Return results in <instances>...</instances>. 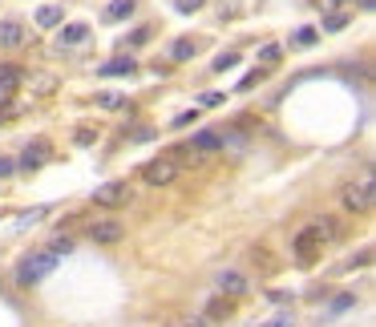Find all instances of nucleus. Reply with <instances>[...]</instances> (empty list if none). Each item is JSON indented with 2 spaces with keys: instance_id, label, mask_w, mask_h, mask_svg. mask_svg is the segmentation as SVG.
Returning a JSON list of instances; mask_svg holds the SVG:
<instances>
[{
  "instance_id": "nucleus-1",
  "label": "nucleus",
  "mask_w": 376,
  "mask_h": 327,
  "mask_svg": "<svg viewBox=\"0 0 376 327\" xmlns=\"http://www.w3.org/2000/svg\"><path fill=\"white\" fill-rule=\"evenodd\" d=\"M336 234V222H311V227L304 230H295V239H292V255L295 262H304V267H311V262L324 255V243Z\"/></svg>"
},
{
  "instance_id": "nucleus-2",
  "label": "nucleus",
  "mask_w": 376,
  "mask_h": 327,
  "mask_svg": "<svg viewBox=\"0 0 376 327\" xmlns=\"http://www.w3.org/2000/svg\"><path fill=\"white\" fill-rule=\"evenodd\" d=\"M340 202L348 206V211H372V174H364L360 182H344V190H340Z\"/></svg>"
},
{
  "instance_id": "nucleus-3",
  "label": "nucleus",
  "mask_w": 376,
  "mask_h": 327,
  "mask_svg": "<svg viewBox=\"0 0 376 327\" xmlns=\"http://www.w3.org/2000/svg\"><path fill=\"white\" fill-rule=\"evenodd\" d=\"M53 271H57V255L41 251V255H33V259H25L17 267V283L20 287H29V283H41V279L53 275Z\"/></svg>"
},
{
  "instance_id": "nucleus-4",
  "label": "nucleus",
  "mask_w": 376,
  "mask_h": 327,
  "mask_svg": "<svg viewBox=\"0 0 376 327\" xmlns=\"http://www.w3.org/2000/svg\"><path fill=\"white\" fill-rule=\"evenodd\" d=\"M130 198H134L130 182H105V186H98L93 202H98V206H126Z\"/></svg>"
},
{
  "instance_id": "nucleus-5",
  "label": "nucleus",
  "mask_w": 376,
  "mask_h": 327,
  "mask_svg": "<svg viewBox=\"0 0 376 327\" xmlns=\"http://www.w3.org/2000/svg\"><path fill=\"white\" fill-rule=\"evenodd\" d=\"M25 41H29V29H25L17 17H4V20H0V49L13 53V49H20Z\"/></svg>"
},
{
  "instance_id": "nucleus-6",
  "label": "nucleus",
  "mask_w": 376,
  "mask_h": 327,
  "mask_svg": "<svg viewBox=\"0 0 376 327\" xmlns=\"http://www.w3.org/2000/svg\"><path fill=\"white\" fill-rule=\"evenodd\" d=\"M142 178H146L150 186H170V182L179 178V166L170 162V158H158V162H150L146 170H142Z\"/></svg>"
},
{
  "instance_id": "nucleus-7",
  "label": "nucleus",
  "mask_w": 376,
  "mask_h": 327,
  "mask_svg": "<svg viewBox=\"0 0 376 327\" xmlns=\"http://www.w3.org/2000/svg\"><path fill=\"white\" fill-rule=\"evenodd\" d=\"M231 315H235V299H231V295H214L211 303H207V311H202L207 323H223Z\"/></svg>"
},
{
  "instance_id": "nucleus-8",
  "label": "nucleus",
  "mask_w": 376,
  "mask_h": 327,
  "mask_svg": "<svg viewBox=\"0 0 376 327\" xmlns=\"http://www.w3.org/2000/svg\"><path fill=\"white\" fill-rule=\"evenodd\" d=\"M89 239L93 243H117L122 239V222L117 218H98V222H89Z\"/></svg>"
},
{
  "instance_id": "nucleus-9",
  "label": "nucleus",
  "mask_w": 376,
  "mask_h": 327,
  "mask_svg": "<svg viewBox=\"0 0 376 327\" xmlns=\"http://www.w3.org/2000/svg\"><path fill=\"white\" fill-rule=\"evenodd\" d=\"M49 158H53V146L45 142V138H41V142H33V146L20 154V162H17V166H25V170H37V166H45Z\"/></svg>"
},
{
  "instance_id": "nucleus-10",
  "label": "nucleus",
  "mask_w": 376,
  "mask_h": 327,
  "mask_svg": "<svg viewBox=\"0 0 376 327\" xmlns=\"http://www.w3.org/2000/svg\"><path fill=\"white\" fill-rule=\"evenodd\" d=\"M85 36H89V25L85 20H69V25H61V33H57V45L73 49V45H82Z\"/></svg>"
},
{
  "instance_id": "nucleus-11",
  "label": "nucleus",
  "mask_w": 376,
  "mask_h": 327,
  "mask_svg": "<svg viewBox=\"0 0 376 327\" xmlns=\"http://www.w3.org/2000/svg\"><path fill=\"white\" fill-rule=\"evenodd\" d=\"M219 291L231 295V299L247 295V275H239V271H219Z\"/></svg>"
},
{
  "instance_id": "nucleus-12",
  "label": "nucleus",
  "mask_w": 376,
  "mask_h": 327,
  "mask_svg": "<svg viewBox=\"0 0 376 327\" xmlns=\"http://www.w3.org/2000/svg\"><path fill=\"white\" fill-rule=\"evenodd\" d=\"M98 73H105V77H134V73H138V61H134V57H114V61H105Z\"/></svg>"
},
{
  "instance_id": "nucleus-13",
  "label": "nucleus",
  "mask_w": 376,
  "mask_h": 327,
  "mask_svg": "<svg viewBox=\"0 0 376 327\" xmlns=\"http://www.w3.org/2000/svg\"><path fill=\"white\" fill-rule=\"evenodd\" d=\"M33 20L41 25V29H57V25L65 20V4H41Z\"/></svg>"
},
{
  "instance_id": "nucleus-14",
  "label": "nucleus",
  "mask_w": 376,
  "mask_h": 327,
  "mask_svg": "<svg viewBox=\"0 0 376 327\" xmlns=\"http://www.w3.org/2000/svg\"><path fill=\"white\" fill-rule=\"evenodd\" d=\"M29 85H33V98H53V93H57V73H33V77H29Z\"/></svg>"
},
{
  "instance_id": "nucleus-15",
  "label": "nucleus",
  "mask_w": 376,
  "mask_h": 327,
  "mask_svg": "<svg viewBox=\"0 0 376 327\" xmlns=\"http://www.w3.org/2000/svg\"><path fill=\"white\" fill-rule=\"evenodd\" d=\"M195 149H223V130H207V133H195V142H190Z\"/></svg>"
},
{
  "instance_id": "nucleus-16",
  "label": "nucleus",
  "mask_w": 376,
  "mask_h": 327,
  "mask_svg": "<svg viewBox=\"0 0 376 327\" xmlns=\"http://www.w3.org/2000/svg\"><path fill=\"white\" fill-rule=\"evenodd\" d=\"M134 8H138V0H110L105 20H126V17H134Z\"/></svg>"
},
{
  "instance_id": "nucleus-17",
  "label": "nucleus",
  "mask_w": 376,
  "mask_h": 327,
  "mask_svg": "<svg viewBox=\"0 0 376 327\" xmlns=\"http://www.w3.org/2000/svg\"><path fill=\"white\" fill-rule=\"evenodd\" d=\"M195 53H198V41H190V36H179V41L170 45V57H174V61H190Z\"/></svg>"
},
{
  "instance_id": "nucleus-18",
  "label": "nucleus",
  "mask_w": 376,
  "mask_h": 327,
  "mask_svg": "<svg viewBox=\"0 0 376 327\" xmlns=\"http://www.w3.org/2000/svg\"><path fill=\"white\" fill-rule=\"evenodd\" d=\"M20 81H25V73H20L17 65H4V69H0V93H13Z\"/></svg>"
},
{
  "instance_id": "nucleus-19",
  "label": "nucleus",
  "mask_w": 376,
  "mask_h": 327,
  "mask_svg": "<svg viewBox=\"0 0 376 327\" xmlns=\"http://www.w3.org/2000/svg\"><path fill=\"white\" fill-rule=\"evenodd\" d=\"M239 65V53H219V57H214V73H227V69H235Z\"/></svg>"
},
{
  "instance_id": "nucleus-20",
  "label": "nucleus",
  "mask_w": 376,
  "mask_h": 327,
  "mask_svg": "<svg viewBox=\"0 0 376 327\" xmlns=\"http://www.w3.org/2000/svg\"><path fill=\"white\" fill-rule=\"evenodd\" d=\"M279 57H283V49H279V45H263V49H259L263 65H279Z\"/></svg>"
},
{
  "instance_id": "nucleus-21",
  "label": "nucleus",
  "mask_w": 376,
  "mask_h": 327,
  "mask_svg": "<svg viewBox=\"0 0 376 327\" xmlns=\"http://www.w3.org/2000/svg\"><path fill=\"white\" fill-rule=\"evenodd\" d=\"M122 101H126V98H117V93H110V89H105V93H98L101 109H122Z\"/></svg>"
},
{
  "instance_id": "nucleus-22",
  "label": "nucleus",
  "mask_w": 376,
  "mask_h": 327,
  "mask_svg": "<svg viewBox=\"0 0 376 327\" xmlns=\"http://www.w3.org/2000/svg\"><path fill=\"white\" fill-rule=\"evenodd\" d=\"M251 259H255V267H259V271H275V262H271V255H267V251H259V246L251 251Z\"/></svg>"
},
{
  "instance_id": "nucleus-23",
  "label": "nucleus",
  "mask_w": 376,
  "mask_h": 327,
  "mask_svg": "<svg viewBox=\"0 0 376 327\" xmlns=\"http://www.w3.org/2000/svg\"><path fill=\"white\" fill-rule=\"evenodd\" d=\"M69 251H73V239H53V243H49V255H57V259L69 255Z\"/></svg>"
},
{
  "instance_id": "nucleus-24",
  "label": "nucleus",
  "mask_w": 376,
  "mask_h": 327,
  "mask_svg": "<svg viewBox=\"0 0 376 327\" xmlns=\"http://www.w3.org/2000/svg\"><path fill=\"white\" fill-rule=\"evenodd\" d=\"M316 41H320V33H316V29H299V33H295V45H304V49H308V45H316Z\"/></svg>"
},
{
  "instance_id": "nucleus-25",
  "label": "nucleus",
  "mask_w": 376,
  "mask_h": 327,
  "mask_svg": "<svg viewBox=\"0 0 376 327\" xmlns=\"http://www.w3.org/2000/svg\"><path fill=\"white\" fill-rule=\"evenodd\" d=\"M344 25H348V13H332V17L324 20V29H328V33H336V29H344Z\"/></svg>"
},
{
  "instance_id": "nucleus-26",
  "label": "nucleus",
  "mask_w": 376,
  "mask_h": 327,
  "mask_svg": "<svg viewBox=\"0 0 376 327\" xmlns=\"http://www.w3.org/2000/svg\"><path fill=\"white\" fill-rule=\"evenodd\" d=\"M174 8H179L182 17H190V13H198V8H202V0H174Z\"/></svg>"
},
{
  "instance_id": "nucleus-27",
  "label": "nucleus",
  "mask_w": 376,
  "mask_h": 327,
  "mask_svg": "<svg viewBox=\"0 0 376 327\" xmlns=\"http://www.w3.org/2000/svg\"><path fill=\"white\" fill-rule=\"evenodd\" d=\"M146 41H150V29H146V25H142V29H134V33L126 36V45H146Z\"/></svg>"
},
{
  "instance_id": "nucleus-28",
  "label": "nucleus",
  "mask_w": 376,
  "mask_h": 327,
  "mask_svg": "<svg viewBox=\"0 0 376 327\" xmlns=\"http://www.w3.org/2000/svg\"><path fill=\"white\" fill-rule=\"evenodd\" d=\"M41 218H45V211H25L17 222H20V227H33V222H41Z\"/></svg>"
},
{
  "instance_id": "nucleus-29",
  "label": "nucleus",
  "mask_w": 376,
  "mask_h": 327,
  "mask_svg": "<svg viewBox=\"0 0 376 327\" xmlns=\"http://www.w3.org/2000/svg\"><path fill=\"white\" fill-rule=\"evenodd\" d=\"M352 303H356V295H348V291H344V295H340V299H336V303H332V307H328V311H332V315H336V311L352 307Z\"/></svg>"
},
{
  "instance_id": "nucleus-30",
  "label": "nucleus",
  "mask_w": 376,
  "mask_h": 327,
  "mask_svg": "<svg viewBox=\"0 0 376 327\" xmlns=\"http://www.w3.org/2000/svg\"><path fill=\"white\" fill-rule=\"evenodd\" d=\"M13 174H17V162H13V158H4V154H0V178H13Z\"/></svg>"
},
{
  "instance_id": "nucleus-31",
  "label": "nucleus",
  "mask_w": 376,
  "mask_h": 327,
  "mask_svg": "<svg viewBox=\"0 0 376 327\" xmlns=\"http://www.w3.org/2000/svg\"><path fill=\"white\" fill-rule=\"evenodd\" d=\"M320 13H332V8H340V4H348V0H311Z\"/></svg>"
},
{
  "instance_id": "nucleus-32",
  "label": "nucleus",
  "mask_w": 376,
  "mask_h": 327,
  "mask_svg": "<svg viewBox=\"0 0 376 327\" xmlns=\"http://www.w3.org/2000/svg\"><path fill=\"white\" fill-rule=\"evenodd\" d=\"M255 81H263V69H255V73H247L243 81H239V89H251Z\"/></svg>"
},
{
  "instance_id": "nucleus-33",
  "label": "nucleus",
  "mask_w": 376,
  "mask_h": 327,
  "mask_svg": "<svg viewBox=\"0 0 376 327\" xmlns=\"http://www.w3.org/2000/svg\"><path fill=\"white\" fill-rule=\"evenodd\" d=\"M223 101H227L223 93H202V105H207V109H214V105H223Z\"/></svg>"
},
{
  "instance_id": "nucleus-34",
  "label": "nucleus",
  "mask_w": 376,
  "mask_h": 327,
  "mask_svg": "<svg viewBox=\"0 0 376 327\" xmlns=\"http://www.w3.org/2000/svg\"><path fill=\"white\" fill-rule=\"evenodd\" d=\"M93 138H98L93 130H77V146H93Z\"/></svg>"
},
{
  "instance_id": "nucleus-35",
  "label": "nucleus",
  "mask_w": 376,
  "mask_h": 327,
  "mask_svg": "<svg viewBox=\"0 0 376 327\" xmlns=\"http://www.w3.org/2000/svg\"><path fill=\"white\" fill-rule=\"evenodd\" d=\"M179 327H211V323H207V319H202V315H190V319H182Z\"/></svg>"
},
{
  "instance_id": "nucleus-36",
  "label": "nucleus",
  "mask_w": 376,
  "mask_h": 327,
  "mask_svg": "<svg viewBox=\"0 0 376 327\" xmlns=\"http://www.w3.org/2000/svg\"><path fill=\"white\" fill-rule=\"evenodd\" d=\"M190 121H195V109H186V114L174 117V126H190Z\"/></svg>"
},
{
  "instance_id": "nucleus-37",
  "label": "nucleus",
  "mask_w": 376,
  "mask_h": 327,
  "mask_svg": "<svg viewBox=\"0 0 376 327\" xmlns=\"http://www.w3.org/2000/svg\"><path fill=\"white\" fill-rule=\"evenodd\" d=\"M267 327H292V315H279L275 323H267Z\"/></svg>"
},
{
  "instance_id": "nucleus-38",
  "label": "nucleus",
  "mask_w": 376,
  "mask_h": 327,
  "mask_svg": "<svg viewBox=\"0 0 376 327\" xmlns=\"http://www.w3.org/2000/svg\"><path fill=\"white\" fill-rule=\"evenodd\" d=\"M360 4H364V8H372V0H360Z\"/></svg>"
},
{
  "instance_id": "nucleus-39",
  "label": "nucleus",
  "mask_w": 376,
  "mask_h": 327,
  "mask_svg": "<svg viewBox=\"0 0 376 327\" xmlns=\"http://www.w3.org/2000/svg\"><path fill=\"white\" fill-rule=\"evenodd\" d=\"M166 327H179V323H166Z\"/></svg>"
}]
</instances>
